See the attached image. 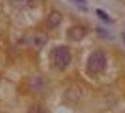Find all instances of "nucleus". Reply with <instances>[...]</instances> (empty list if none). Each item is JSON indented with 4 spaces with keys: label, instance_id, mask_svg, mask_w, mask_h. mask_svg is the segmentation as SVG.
<instances>
[{
    "label": "nucleus",
    "instance_id": "nucleus-1",
    "mask_svg": "<svg viewBox=\"0 0 125 113\" xmlns=\"http://www.w3.org/2000/svg\"><path fill=\"white\" fill-rule=\"evenodd\" d=\"M107 65L105 54L102 50L93 51L87 60V71L91 75H98L104 72Z\"/></svg>",
    "mask_w": 125,
    "mask_h": 113
},
{
    "label": "nucleus",
    "instance_id": "nucleus-2",
    "mask_svg": "<svg viewBox=\"0 0 125 113\" xmlns=\"http://www.w3.org/2000/svg\"><path fill=\"white\" fill-rule=\"evenodd\" d=\"M51 59L54 66L58 70H64L72 60V55L67 46H58L52 52Z\"/></svg>",
    "mask_w": 125,
    "mask_h": 113
},
{
    "label": "nucleus",
    "instance_id": "nucleus-3",
    "mask_svg": "<svg viewBox=\"0 0 125 113\" xmlns=\"http://www.w3.org/2000/svg\"><path fill=\"white\" fill-rule=\"evenodd\" d=\"M87 34H88L87 28L80 25L71 26L67 31L68 38L72 41H74V42H80L81 40H83L87 36Z\"/></svg>",
    "mask_w": 125,
    "mask_h": 113
},
{
    "label": "nucleus",
    "instance_id": "nucleus-4",
    "mask_svg": "<svg viewBox=\"0 0 125 113\" xmlns=\"http://www.w3.org/2000/svg\"><path fill=\"white\" fill-rule=\"evenodd\" d=\"M62 20H63V15L59 11H56V10L52 11L48 14L47 18H46V25H47L48 28L54 29V28L57 27L58 25L61 24Z\"/></svg>",
    "mask_w": 125,
    "mask_h": 113
},
{
    "label": "nucleus",
    "instance_id": "nucleus-5",
    "mask_svg": "<svg viewBox=\"0 0 125 113\" xmlns=\"http://www.w3.org/2000/svg\"><path fill=\"white\" fill-rule=\"evenodd\" d=\"M32 0H11V3H12L14 6L19 7V8H23L25 7L29 4H31Z\"/></svg>",
    "mask_w": 125,
    "mask_h": 113
},
{
    "label": "nucleus",
    "instance_id": "nucleus-6",
    "mask_svg": "<svg viewBox=\"0 0 125 113\" xmlns=\"http://www.w3.org/2000/svg\"><path fill=\"white\" fill-rule=\"evenodd\" d=\"M97 14L100 16V18H102V20H104V21H106V22H109V21H110V18H109V16H108V15H107L106 13L104 12V11L97 10Z\"/></svg>",
    "mask_w": 125,
    "mask_h": 113
}]
</instances>
